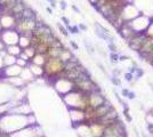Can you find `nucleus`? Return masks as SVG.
Wrapping results in <instances>:
<instances>
[{
  "label": "nucleus",
  "mask_w": 153,
  "mask_h": 137,
  "mask_svg": "<svg viewBox=\"0 0 153 137\" xmlns=\"http://www.w3.org/2000/svg\"><path fill=\"white\" fill-rule=\"evenodd\" d=\"M122 115H123V118L126 120V122H128V123H131L133 122V117L130 114V109H123Z\"/></svg>",
  "instance_id": "27"
},
{
  "label": "nucleus",
  "mask_w": 153,
  "mask_h": 137,
  "mask_svg": "<svg viewBox=\"0 0 153 137\" xmlns=\"http://www.w3.org/2000/svg\"><path fill=\"white\" fill-rule=\"evenodd\" d=\"M23 53L26 54L27 57L32 61V58H33L34 56H35V54H37V50H35V48H34L33 46H30V47H27V48H24V49H23Z\"/></svg>",
  "instance_id": "25"
},
{
  "label": "nucleus",
  "mask_w": 153,
  "mask_h": 137,
  "mask_svg": "<svg viewBox=\"0 0 153 137\" xmlns=\"http://www.w3.org/2000/svg\"><path fill=\"white\" fill-rule=\"evenodd\" d=\"M16 64L19 65V66H22V68H26V66L29 65V62H26L25 60H23V58H21V57H17Z\"/></svg>",
  "instance_id": "34"
},
{
  "label": "nucleus",
  "mask_w": 153,
  "mask_h": 137,
  "mask_svg": "<svg viewBox=\"0 0 153 137\" xmlns=\"http://www.w3.org/2000/svg\"><path fill=\"white\" fill-rule=\"evenodd\" d=\"M112 74L113 76H117V77H120V76H122L123 73H122V70L118 66H115L114 68H112Z\"/></svg>",
  "instance_id": "36"
},
{
  "label": "nucleus",
  "mask_w": 153,
  "mask_h": 137,
  "mask_svg": "<svg viewBox=\"0 0 153 137\" xmlns=\"http://www.w3.org/2000/svg\"><path fill=\"white\" fill-rule=\"evenodd\" d=\"M151 21H152V17H149L147 15L141 14L135 19H133L131 22H127V23H129V25L133 27V30L137 34H145L147 27L151 23Z\"/></svg>",
  "instance_id": "5"
},
{
  "label": "nucleus",
  "mask_w": 153,
  "mask_h": 137,
  "mask_svg": "<svg viewBox=\"0 0 153 137\" xmlns=\"http://www.w3.org/2000/svg\"><path fill=\"white\" fill-rule=\"evenodd\" d=\"M145 38H146V34H136L135 37H133L130 40H128L127 41V45L128 47H129V49L133 51H135V53H138V51L141 50V48H142V46H143V43H144Z\"/></svg>",
  "instance_id": "13"
},
{
  "label": "nucleus",
  "mask_w": 153,
  "mask_h": 137,
  "mask_svg": "<svg viewBox=\"0 0 153 137\" xmlns=\"http://www.w3.org/2000/svg\"><path fill=\"white\" fill-rule=\"evenodd\" d=\"M108 49L110 50V53H118V46L115 43H108Z\"/></svg>",
  "instance_id": "32"
},
{
  "label": "nucleus",
  "mask_w": 153,
  "mask_h": 137,
  "mask_svg": "<svg viewBox=\"0 0 153 137\" xmlns=\"http://www.w3.org/2000/svg\"><path fill=\"white\" fill-rule=\"evenodd\" d=\"M89 128L92 131V136L93 137H103L104 135V129L105 126L100 121H95L89 123Z\"/></svg>",
  "instance_id": "16"
},
{
  "label": "nucleus",
  "mask_w": 153,
  "mask_h": 137,
  "mask_svg": "<svg viewBox=\"0 0 153 137\" xmlns=\"http://www.w3.org/2000/svg\"><path fill=\"white\" fill-rule=\"evenodd\" d=\"M96 64H97V68H100V71L102 72L105 77H110V74H109V72L106 71V68H105V66H104V64H102L101 62H97Z\"/></svg>",
  "instance_id": "33"
},
{
  "label": "nucleus",
  "mask_w": 153,
  "mask_h": 137,
  "mask_svg": "<svg viewBox=\"0 0 153 137\" xmlns=\"http://www.w3.org/2000/svg\"><path fill=\"white\" fill-rule=\"evenodd\" d=\"M9 137H45L43 128L37 123L32 126H27L25 128L21 129L16 133L8 135Z\"/></svg>",
  "instance_id": "6"
},
{
  "label": "nucleus",
  "mask_w": 153,
  "mask_h": 137,
  "mask_svg": "<svg viewBox=\"0 0 153 137\" xmlns=\"http://www.w3.org/2000/svg\"><path fill=\"white\" fill-rule=\"evenodd\" d=\"M27 68H30V71L32 72V74L35 77V79L43 78V76H45V70H43V66H41V65H37V64H33V63H29Z\"/></svg>",
  "instance_id": "17"
},
{
  "label": "nucleus",
  "mask_w": 153,
  "mask_h": 137,
  "mask_svg": "<svg viewBox=\"0 0 153 137\" xmlns=\"http://www.w3.org/2000/svg\"><path fill=\"white\" fill-rule=\"evenodd\" d=\"M47 1L51 4V8H56V6H57V5H56V4H57V2H56V0H47Z\"/></svg>",
  "instance_id": "46"
},
{
  "label": "nucleus",
  "mask_w": 153,
  "mask_h": 137,
  "mask_svg": "<svg viewBox=\"0 0 153 137\" xmlns=\"http://www.w3.org/2000/svg\"><path fill=\"white\" fill-rule=\"evenodd\" d=\"M66 29H68V31L70 32L71 34H79L81 31H80V29H79V26L76 25V24H74V25H68L66 26Z\"/></svg>",
  "instance_id": "28"
},
{
  "label": "nucleus",
  "mask_w": 153,
  "mask_h": 137,
  "mask_svg": "<svg viewBox=\"0 0 153 137\" xmlns=\"http://www.w3.org/2000/svg\"><path fill=\"white\" fill-rule=\"evenodd\" d=\"M37 123L38 122L33 113L29 115L9 113V114L0 117V131L6 135H10L13 133H16L21 129L25 128L27 126H32Z\"/></svg>",
  "instance_id": "1"
},
{
  "label": "nucleus",
  "mask_w": 153,
  "mask_h": 137,
  "mask_svg": "<svg viewBox=\"0 0 153 137\" xmlns=\"http://www.w3.org/2000/svg\"><path fill=\"white\" fill-rule=\"evenodd\" d=\"M136 97H137L136 93H135V92H133V90H130V93H129L127 98L129 100V101H136Z\"/></svg>",
  "instance_id": "40"
},
{
  "label": "nucleus",
  "mask_w": 153,
  "mask_h": 137,
  "mask_svg": "<svg viewBox=\"0 0 153 137\" xmlns=\"http://www.w3.org/2000/svg\"><path fill=\"white\" fill-rule=\"evenodd\" d=\"M122 76H123V79L127 81L128 84H131L133 81H135V77H134V74H133L131 72H129V71L125 72Z\"/></svg>",
  "instance_id": "30"
},
{
  "label": "nucleus",
  "mask_w": 153,
  "mask_h": 137,
  "mask_svg": "<svg viewBox=\"0 0 153 137\" xmlns=\"http://www.w3.org/2000/svg\"><path fill=\"white\" fill-rule=\"evenodd\" d=\"M16 61H17V57L16 56H14V55H10V54H5L4 55V68H6V66H10V65H14V64H16Z\"/></svg>",
  "instance_id": "20"
},
{
  "label": "nucleus",
  "mask_w": 153,
  "mask_h": 137,
  "mask_svg": "<svg viewBox=\"0 0 153 137\" xmlns=\"http://www.w3.org/2000/svg\"><path fill=\"white\" fill-rule=\"evenodd\" d=\"M121 105H122V107H123V109H129V104H128L127 102H125V101L122 102Z\"/></svg>",
  "instance_id": "48"
},
{
  "label": "nucleus",
  "mask_w": 153,
  "mask_h": 137,
  "mask_svg": "<svg viewBox=\"0 0 153 137\" xmlns=\"http://www.w3.org/2000/svg\"><path fill=\"white\" fill-rule=\"evenodd\" d=\"M78 26H79V29H80V31H81V32H86V31H88V26L86 25L85 23H79Z\"/></svg>",
  "instance_id": "41"
},
{
  "label": "nucleus",
  "mask_w": 153,
  "mask_h": 137,
  "mask_svg": "<svg viewBox=\"0 0 153 137\" xmlns=\"http://www.w3.org/2000/svg\"><path fill=\"white\" fill-rule=\"evenodd\" d=\"M106 101H108V97L103 94L101 89L100 90H94V92L88 94V103H89V107H92V109L100 107Z\"/></svg>",
  "instance_id": "8"
},
{
  "label": "nucleus",
  "mask_w": 153,
  "mask_h": 137,
  "mask_svg": "<svg viewBox=\"0 0 153 137\" xmlns=\"http://www.w3.org/2000/svg\"><path fill=\"white\" fill-rule=\"evenodd\" d=\"M53 85L55 87L56 92L61 95V97H63L64 95L69 94L70 92L74 90V85H73V81L72 80H69L66 78L61 77L58 79H56Z\"/></svg>",
  "instance_id": "7"
},
{
  "label": "nucleus",
  "mask_w": 153,
  "mask_h": 137,
  "mask_svg": "<svg viewBox=\"0 0 153 137\" xmlns=\"http://www.w3.org/2000/svg\"><path fill=\"white\" fill-rule=\"evenodd\" d=\"M131 131H133V134L135 135V137H141V131L137 129L136 126H133V125H131Z\"/></svg>",
  "instance_id": "39"
},
{
  "label": "nucleus",
  "mask_w": 153,
  "mask_h": 137,
  "mask_svg": "<svg viewBox=\"0 0 153 137\" xmlns=\"http://www.w3.org/2000/svg\"><path fill=\"white\" fill-rule=\"evenodd\" d=\"M69 43H70V46L72 47V49H73V50H76V51L80 50V49H79V45H78V43H76L74 40H70V41H69Z\"/></svg>",
  "instance_id": "38"
},
{
  "label": "nucleus",
  "mask_w": 153,
  "mask_h": 137,
  "mask_svg": "<svg viewBox=\"0 0 153 137\" xmlns=\"http://www.w3.org/2000/svg\"><path fill=\"white\" fill-rule=\"evenodd\" d=\"M65 68H66V63L64 61H62L58 57H48L43 65V70H45L43 78L53 84L56 79L63 77Z\"/></svg>",
  "instance_id": "2"
},
{
  "label": "nucleus",
  "mask_w": 153,
  "mask_h": 137,
  "mask_svg": "<svg viewBox=\"0 0 153 137\" xmlns=\"http://www.w3.org/2000/svg\"><path fill=\"white\" fill-rule=\"evenodd\" d=\"M46 12H47L49 15H53V14H54V10H53L51 7H46Z\"/></svg>",
  "instance_id": "47"
},
{
  "label": "nucleus",
  "mask_w": 153,
  "mask_h": 137,
  "mask_svg": "<svg viewBox=\"0 0 153 137\" xmlns=\"http://www.w3.org/2000/svg\"><path fill=\"white\" fill-rule=\"evenodd\" d=\"M21 34L17 32L15 29L10 30H4L0 34V39L6 46H12V45H18Z\"/></svg>",
  "instance_id": "11"
},
{
  "label": "nucleus",
  "mask_w": 153,
  "mask_h": 137,
  "mask_svg": "<svg viewBox=\"0 0 153 137\" xmlns=\"http://www.w3.org/2000/svg\"><path fill=\"white\" fill-rule=\"evenodd\" d=\"M144 74H145V72H144V70L142 68H136V72H135V74H134V77H135V81H138L141 78H143L144 77Z\"/></svg>",
  "instance_id": "31"
},
{
  "label": "nucleus",
  "mask_w": 153,
  "mask_h": 137,
  "mask_svg": "<svg viewBox=\"0 0 153 137\" xmlns=\"http://www.w3.org/2000/svg\"><path fill=\"white\" fill-rule=\"evenodd\" d=\"M38 27V21L37 18H31V17H18L17 18L16 30L21 35H29L31 37L33 32Z\"/></svg>",
  "instance_id": "4"
},
{
  "label": "nucleus",
  "mask_w": 153,
  "mask_h": 137,
  "mask_svg": "<svg viewBox=\"0 0 153 137\" xmlns=\"http://www.w3.org/2000/svg\"><path fill=\"white\" fill-rule=\"evenodd\" d=\"M22 51H23V49H22V47L19 45H12V46H7L6 47V53L10 54V55H14L16 57H18L21 55Z\"/></svg>",
  "instance_id": "18"
},
{
  "label": "nucleus",
  "mask_w": 153,
  "mask_h": 137,
  "mask_svg": "<svg viewBox=\"0 0 153 137\" xmlns=\"http://www.w3.org/2000/svg\"><path fill=\"white\" fill-rule=\"evenodd\" d=\"M56 25H57V29H58V30L61 31V33L63 34L64 37L69 38V34H70V33H69V31H68V29H66V26L63 25V24H62L61 22H58V23H57Z\"/></svg>",
  "instance_id": "29"
},
{
  "label": "nucleus",
  "mask_w": 153,
  "mask_h": 137,
  "mask_svg": "<svg viewBox=\"0 0 153 137\" xmlns=\"http://www.w3.org/2000/svg\"><path fill=\"white\" fill-rule=\"evenodd\" d=\"M24 68L14 64L10 66H6L2 68V78H14V77H21L22 72H23Z\"/></svg>",
  "instance_id": "14"
},
{
  "label": "nucleus",
  "mask_w": 153,
  "mask_h": 137,
  "mask_svg": "<svg viewBox=\"0 0 153 137\" xmlns=\"http://www.w3.org/2000/svg\"><path fill=\"white\" fill-rule=\"evenodd\" d=\"M129 93H130V89H129V88H121L120 95L122 96V98H127Z\"/></svg>",
  "instance_id": "37"
},
{
  "label": "nucleus",
  "mask_w": 153,
  "mask_h": 137,
  "mask_svg": "<svg viewBox=\"0 0 153 137\" xmlns=\"http://www.w3.org/2000/svg\"><path fill=\"white\" fill-rule=\"evenodd\" d=\"M0 23L4 30L15 29L17 24V17L13 13L0 10Z\"/></svg>",
  "instance_id": "9"
},
{
  "label": "nucleus",
  "mask_w": 153,
  "mask_h": 137,
  "mask_svg": "<svg viewBox=\"0 0 153 137\" xmlns=\"http://www.w3.org/2000/svg\"><path fill=\"white\" fill-rule=\"evenodd\" d=\"M109 58L112 65H117L120 63V53H110L109 54Z\"/></svg>",
  "instance_id": "24"
},
{
  "label": "nucleus",
  "mask_w": 153,
  "mask_h": 137,
  "mask_svg": "<svg viewBox=\"0 0 153 137\" xmlns=\"http://www.w3.org/2000/svg\"><path fill=\"white\" fill-rule=\"evenodd\" d=\"M139 15H141V12L136 8V6L134 4L125 5L123 8L121 9V13H120V16L122 17V19L125 21V23L126 22H131L133 19H135Z\"/></svg>",
  "instance_id": "10"
},
{
  "label": "nucleus",
  "mask_w": 153,
  "mask_h": 137,
  "mask_svg": "<svg viewBox=\"0 0 153 137\" xmlns=\"http://www.w3.org/2000/svg\"><path fill=\"white\" fill-rule=\"evenodd\" d=\"M60 6H61V8L63 9V10H65V9L68 8V4H66V1H65V0H61Z\"/></svg>",
  "instance_id": "45"
},
{
  "label": "nucleus",
  "mask_w": 153,
  "mask_h": 137,
  "mask_svg": "<svg viewBox=\"0 0 153 137\" xmlns=\"http://www.w3.org/2000/svg\"><path fill=\"white\" fill-rule=\"evenodd\" d=\"M64 104L68 106V109H76V110H82L86 111L89 107L88 103V94L81 93L79 90H72L69 94L64 95L62 97Z\"/></svg>",
  "instance_id": "3"
},
{
  "label": "nucleus",
  "mask_w": 153,
  "mask_h": 137,
  "mask_svg": "<svg viewBox=\"0 0 153 137\" xmlns=\"http://www.w3.org/2000/svg\"><path fill=\"white\" fill-rule=\"evenodd\" d=\"M145 34H146L147 37L153 38V17H152L151 23H150V25H149V27H147V30H146V32H145Z\"/></svg>",
  "instance_id": "35"
},
{
  "label": "nucleus",
  "mask_w": 153,
  "mask_h": 137,
  "mask_svg": "<svg viewBox=\"0 0 153 137\" xmlns=\"http://www.w3.org/2000/svg\"><path fill=\"white\" fill-rule=\"evenodd\" d=\"M109 79H110L111 84L114 86V87H121V86H122V82H121L120 77H117V76L111 74L110 77H109Z\"/></svg>",
  "instance_id": "26"
},
{
  "label": "nucleus",
  "mask_w": 153,
  "mask_h": 137,
  "mask_svg": "<svg viewBox=\"0 0 153 137\" xmlns=\"http://www.w3.org/2000/svg\"><path fill=\"white\" fill-rule=\"evenodd\" d=\"M61 21L63 22V24H64L65 26L70 25V23H71V22H70V19H69L68 17H65V16H62V17H61Z\"/></svg>",
  "instance_id": "43"
},
{
  "label": "nucleus",
  "mask_w": 153,
  "mask_h": 137,
  "mask_svg": "<svg viewBox=\"0 0 153 137\" xmlns=\"http://www.w3.org/2000/svg\"><path fill=\"white\" fill-rule=\"evenodd\" d=\"M2 78V68H0V79Z\"/></svg>",
  "instance_id": "51"
},
{
  "label": "nucleus",
  "mask_w": 153,
  "mask_h": 137,
  "mask_svg": "<svg viewBox=\"0 0 153 137\" xmlns=\"http://www.w3.org/2000/svg\"><path fill=\"white\" fill-rule=\"evenodd\" d=\"M2 31H4V29H2V26H1V23H0V34H1Z\"/></svg>",
  "instance_id": "50"
},
{
  "label": "nucleus",
  "mask_w": 153,
  "mask_h": 137,
  "mask_svg": "<svg viewBox=\"0 0 153 137\" xmlns=\"http://www.w3.org/2000/svg\"><path fill=\"white\" fill-rule=\"evenodd\" d=\"M84 46H85L86 51H87L88 55L93 56V55L96 54V48H95V46H94L92 43H89L87 39H84Z\"/></svg>",
  "instance_id": "23"
},
{
  "label": "nucleus",
  "mask_w": 153,
  "mask_h": 137,
  "mask_svg": "<svg viewBox=\"0 0 153 137\" xmlns=\"http://www.w3.org/2000/svg\"><path fill=\"white\" fill-rule=\"evenodd\" d=\"M71 8H72V10L74 12V13H76V14H79V15H82V13H81V10H80V8L76 6V5H71Z\"/></svg>",
  "instance_id": "42"
},
{
  "label": "nucleus",
  "mask_w": 153,
  "mask_h": 137,
  "mask_svg": "<svg viewBox=\"0 0 153 137\" xmlns=\"http://www.w3.org/2000/svg\"><path fill=\"white\" fill-rule=\"evenodd\" d=\"M46 61H47V56L46 55H43V54H35V56H34L32 61L30 62V63H33V64H37V65H41L43 66L45 65V63H46Z\"/></svg>",
  "instance_id": "21"
},
{
  "label": "nucleus",
  "mask_w": 153,
  "mask_h": 137,
  "mask_svg": "<svg viewBox=\"0 0 153 137\" xmlns=\"http://www.w3.org/2000/svg\"><path fill=\"white\" fill-rule=\"evenodd\" d=\"M60 58L62 61H64L65 63H68V62H70V61L74 60L76 57H74V55H73V53H72V51L64 47V48L62 49V53H61Z\"/></svg>",
  "instance_id": "19"
},
{
  "label": "nucleus",
  "mask_w": 153,
  "mask_h": 137,
  "mask_svg": "<svg viewBox=\"0 0 153 137\" xmlns=\"http://www.w3.org/2000/svg\"><path fill=\"white\" fill-rule=\"evenodd\" d=\"M118 33H119L120 37L125 40V43H127L128 40H130L133 37H135L137 34L136 32L133 30V27L129 25V23H127V22L118 30Z\"/></svg>",
  "instance_id": "15"
},
{
  "label": "nucleus",
  "mask_w": 153,
  "mask_h": 137,
  "mask_svg": "<svg viewBox=\"0 0 153 137\" xmlns=\"http://www.w3.org/2000/svg\"><path fill=\"white\" fill-rule=\"evenodd\" d=\"M69 113H70V120L72 122L73 128L86 122L85 111H82V110H76V109H70Z\"/></svg>",
  "instance_id": "12"
},
{
  "label": "nucleus",
  "mask_w": 153,
  "mask_h": 137,
  "mask_svg": "<svg viewBox=\"0 0 153 137\" xmlns=\"http://www.w3.org/2000/svg\"><path fill=\"white\" fill-rule=\"evenodd\" d=\"M147 85L150 86V89H151V92L153 93V82H151L150 80H147Z\"/></svg>",
  "instance_id": "49"
},
{
  "label": "nucleus",
  "mask_w": 153,
  "mask_h": 137,
  "mask_svg": "<svg viewBox=\"0 0 153 137\" xmlns=\"http://www.w3.org/2000/svg\"><path fill=\"white\" fill-rule=\"evenodd\" d=\"M18 45L22 47V49H24V48H27V47L32 46L31 37H29V35H21V37H19V41H18Z\"/></svg>",
  "instance_id": "22"
},
{
  "label": "nucleus",
  "mask_w": 153,
  "mask_h": 137,
  "mask_svg": "<svg viewBox=\"0 0 153 137\" xmlns=\"http://www.w3.org/2000/svg\"><path fill=\"white\" fill-rule=\"evenodd\" d=\"M128 60H130V57L128 56V55H121L120 54V63H122V62H126V61H128Z\"/></svg>",
  "instance_id": "44"
}]
</instances>
